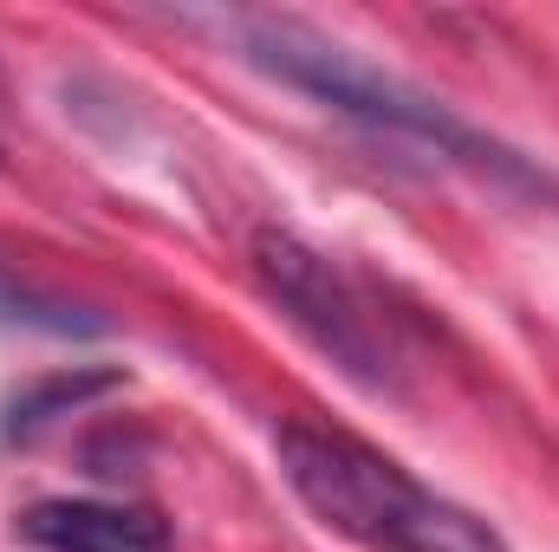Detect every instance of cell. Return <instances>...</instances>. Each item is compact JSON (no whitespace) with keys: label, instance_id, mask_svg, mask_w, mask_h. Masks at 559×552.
Instances as JSON below:
<instances>
[{"label":"cell","instance_id":"3","mask_svg":"<svg viewBox=\"0 0 559 552\" xmlns=\"http://www.w3.org/2000/svg\"><path fill=\"white\" fill-rule=\"evenodd\" d=\"M254 274L267 286V299L280 305V319L312 351H325L352 384L391 391V345H384L371 305L358 299V286L338 274L319 248H306L286 228H261L254 235Z\"/></svg>","mask_w":559,"mask_h":552},{"label":"cell","instance_id":"5","mask_svg":"<svg viewBox=\"0 0 559 552\" xmlns=\"http://www.w3.org/2000/svg\"><path fill=\"white\" fill-rule=\"evenodd\" d=\"M0 325L7 332H46V338H98V332H111V319H98L92 305L13 274H0Z\"/></svg>","mask_w":559,"mask_h":552},{"label":"cell","instance_id":"2","mask_svg":"<svg viewBox=\"0 0 559 552\" xmlns=\"http://www.w3.org/2000/svg\"><path fill=\"white\" fill-rule=\"evenodd\" d=\"M274 448L286 488L312 507V520L358 552H508L488 520L442 501L404 461L345 429L286 422Z\"/></svg>","mask_w":559,"mask_h":552},{"label":"cell","instance_id":"4","mask_svg":"<svg viewBox=\"0 0 559 552\" xmlns=\"http://www.w3.org/2000/svg\"><path fill=\"white\" fill-rule=\"evenodd\" d=\"M13 533L39 552H169V533L156 514L124 507V501H33Z\"/></svg>","mask_w":559,"mask_h":552},{"label":"cell","instance_id":"6","mask_svg":"<svg viewBox=\"0 0 559 552\" xmlns=\"http://www.w3.org/2000/svg\"><path fill=\"white\" fill-rule=\"evenodd\" d=\"M111 384H118L111 371H79V377L66 371V377H46L39 391H26V397L13 404V422H7V429H13V435H33L39 422H52V416L79 410L85 397H98V391H111Z\"/></svg>","mask_w":559,"mask_h":552},{"label":"cell","instance_id":"1","mask_svg":"<svg viewBox=\"0 0 559 552\" xmlns=\"http://www.w3.org/2000/svg\"><path fill=\"white\" fill-rule=\"evenodd\" d=\"M241 46H248L254 65H267L293 92H306V98H319V105L371 124L384 137H404V143H417V149H429V156H442V163H462V169H475L488 182H508V189H527V195H559V182L547 169H534L521 149H508L501 137L475 131L442 98H429L423 85L371 65L365 52H352L332 33H312L299 20H248Z\"/></svg>","mask_w":559,"mask_h":552}]
</instances>
